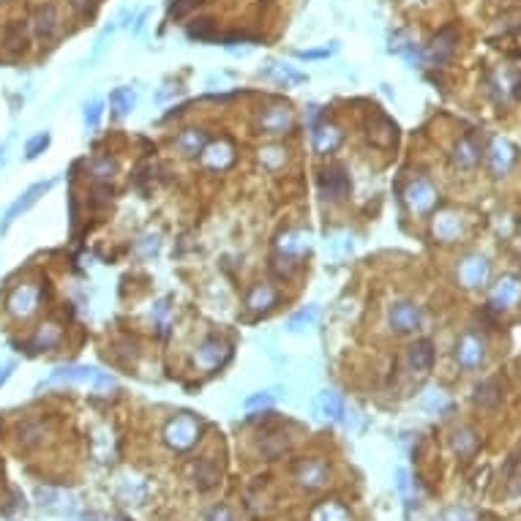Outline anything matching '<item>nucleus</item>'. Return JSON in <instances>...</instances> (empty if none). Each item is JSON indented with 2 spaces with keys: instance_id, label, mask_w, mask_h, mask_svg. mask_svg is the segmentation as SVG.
<instances>
[{
  "instance_id": "4c0bfd02",
  "label": "nucleus",
  "mask_w": 521,
  "mask_h": 521,
  "mask_svg": "<svg viewBox=\"0 0 521 521\" xmlns=\"http://www.w3.org/2000/svg\"><path fill=\"white\" fill-rule=\"evenodd\" d=\"M330 55V49H311V52H298V58H328Z\"/></svg>"
},
{
  "instance_id": "7c9ffc66",
  "label": "nucleus",
  "mask_w": 521,
  "mask_h": 521,
  "mask_svg": "<svg viewBox=\"0 0 521 521\" xmlns=\"http://www.w3.org/2000/svg\"><path fill=\"white\" fill-rule=\"evenodd\" d=\"M300 477H303V483H308V486H320L322 477H325V470H322V464L308 461L306 467L300 470Z\"/></svg>"
},
{
  "instance_id": "cd10ccee",
  "label": "nucleus",
  "mask_w": 521,
  "mask_h": 521,
  "mask_svg": "<svg viewBox=\"0 0 521 521\" xmlns=\"http://www.w3.org/2000/svg\"><path fill=\"white\" fill-rule=\"evenodd\" d=\"M308 246V235H303V232H290L287 238H281V251L284 254H300L303 248Z\"/></svg>"
},
{
  "instance_id": "6e6552de",
  "label": "nucleus",
  "mask_w": 521,
  "mask_h": 521,
  "mask_svg": "<svg viewBox=\"0 0 521 521\" xmlns=\"http://www.w3.org/2000/svg\"><path fill=\"white\" fill-rule=\"evenodd\" d=\"M98 383V385H112L107 374H98L96 368L91 366H74V368H58L52 377H49V383Z\"/></svg>"
},
{
  "instance_id": "39448f33",
  "label": "nucleus",
  "mask_w": 521,
  "mask_h": 521,
  "mask_svg": "<svg viewBox=\"0 0 521 521\" xmlns=\"http://www.w3.org/2000/svg\"><path fill=\"white\" fill-rule=\"evenodd\" d=\"M322 194H325V200L333 202L344 200L350 194V178H347V172L338 164H330L322 172Z\"/></svg>"
},
{
  "instance_id": "b1692460",
  "label": "nucleus",
  "mask_w": 521,
  "mask_h": 521,
  "mask_svg": "<svg viewBox=\"0 0 521 521\" xmlns=\"http://www.w3.org/2000/svg\"><path fill=\"white\" fill-rule=\"evenodd\" d=\"M317 407H320L322 418H330V420H336V418L344 415V404H341L336 390H322L320 399H317Z\"/></svg>"
},
{
  "instance_id": "f3484780",
  "label": "nucleus",
  "mask_w": 521,
  "mask_h": 521,
  "mask_svg": "<svg viewBox=\"0 0 521 521\" xmlns=\"http://www.w3.org/2000/svg\"><path fill=\"white\" fill-rule=\"evenodd\" d=\"M178 148H181V153L183 156H197L205 151V145H208V134L200 131V128H186L178 134Z\"/></svg>"
},
{
  "instance_id": "4468645a",
  "label": "nucleus",
  "mask_w": 521,
  "mask_h": 521,
  "mask_svg": "<svg viewBox=\"0 0 521 521\" xmlns=\"http://www.w3.org/2000/svg\"><path fill=\"white\" fill-rule=\"evenodd\" d=\"M9 306H11V311L19 314V317H28V314H33V308L39 306V292L33 290L31 284H22V287L14 290V295L9 298Z\"/></svg>"
},
{
  "instance_id": "412c9836",
  "label": "nucleus",
  "mask_w": 521,
  "mask_h": 521,
  "mask_svg": "<svg viewBox=\"0 0 521 521\" xmlns=\"http://www.w3.org/2000/svg\"><path fill=\"white\" fill-rule=\"evenodd\" d=\"M338 142H341V134H338L336 126H328V123H322V126H314V148L322 151V153H328V151H333Z\"/></svg>"
},
{
  "instance_id": "aec40b11",
  "label": "nucleus",
  "mask_w": 521,
  "mask_h": 521,
  "mask_svg": "<svg viewBox=\"0 0 521 521\" xmlns=\"http://www.w3.org/2000/svg\"><path fill=\"white\" fill-rule=\"evenodd\" d=\"M290 126H292L290 109L273 107V109H268V112L262 115V128H265V131H270V134H278V131H287Z\"/></svg>"
},
{
  "instance_id": "5701e85b",
  "label": "nucleus",
  "mask_w": 521,
  "mask_h": 521,
  "mask_svg": "<svg viewBox=\"0 0 521 521\" xmlns=\"http://www.w3.org/2000/svg\"><path fill=\"white\" fill-rule=\"evenodd\" d=\"M453 161H456L461 169H472V167H475L477 161H480V151L475 148V142H472V139H461L459 145H456Z\"/></svg>"
},
{
  "instance_id": "dca6fc26",
  "label": "nucleus",
  "mask_w": 521,
  "mask_h": 521,
  "mask_svg": "<svg viewBox=\"0 0 521 521\" xmlns=\"http://www.w3.org/2000/svg\"><path fill=\"white\" fill-rule=\"evenodd\" d=\"M489 164H491V169H494L497 175H502V172H507V169H510V164H513V148L507 145L505 139H494V142H491Z\"/></svg>"
},
{
  "instance_id": "0eeeda50",
  "label": "nucleus",
  "mask_w": 521,
  "mask_h": 521,
  "mask_svg": "<svg viewBox=\"0 0 521 521\" xmlns=\"http://www.w3.org/2000/svg\"><path fill=\"white\" fill-rule=\"evenodd\" d=\"M164 434H167V442L172 445V447H178V450H186L188 445L197 440V423H194L191 418L181 415V418H175V420L169 423Z\"/></svg>"
},
{
  "instance_id": "4be33fe9",
  "label": "nucleus",
  "mask_w": 521,
  "mask_h": 521,
  "mask_svg": "<svg viewBox=\"0 0 521 521\" xmlns=\"http://www.w3.org/2000/svg\"><path fill=\"white\" fill-rule=\"evenodd\" d=\"M224 355H227V347L218 338H208L200 347V353H197V360H200L202 366H218Z\"/></svg>"
},
{
  "instance_id": "2f4dec72",
  "label": "nucleus",
  "mask_w": 521,
  "mask_h": 521,
  "mask_svg": "<svg viewBox=\"0 0 521 521\" xmlns=\"http://www.w3.org/2000/svg\"><path fill=\"white\" fill-rule=\"evenodd\" d=\"M46 145H49V134H36V137L31 139V142H28V148H25V156H28V158H36V156L39 153H44V148Z\"/></svg>"
},
{
  "instance_id": "72a5a7b5",
  "label": "nucleus",
  "mask_w": 521,
  "mask_h": 521,
  "mask_svg": "<svg viewBox=\"0 0 521 521\" xmlns=\"http://www.w3.org/2000/svg\"><path fill=\"white\" fill-rule=\"evenodd\" d=\"M276 401L273 393H257V396H248L246 399V410H257V407H270Z\"/></svg>"
},
{
  "instance_id": "f257e3e1",
  "label": "nucleus",
  "mask_w": 521,
  "mask_h": 521,
  "mask_svg": "<svg viewBox=\"0 0 521 521\" xmlns=\"http://www.w3.org/2000/svg\"><path fill=\"white\" fill-rule=\"evenodd\" d=\"M486 360V341L475 333H464L456 344V363L467 371L477 368L480 363Z\"/></svg>"
},
{
  "instance_id": "bb28decb",
  "label": "nucleus",
  "mask_w": 521,
  "mask_h": 521,
  "mask_svg": "<svg viewBox=\"0 0 521 521\" xmlns=\"http://www.w3.org/2000/svg\"><path fill=\"white\" fill-rule=\"evenodd\" d=\"M109 104L115 107V112H118V115H126L128 109L134 107V93H131V88H118V91H112V96H109Z\"/></svg>"
},
{
  "instance_id": "58836bf2",
  "label": "nucleus",
  "mask_w": 521,
  "mask_h": 521,
  "mask_svg": "<svg viewBox=\"0 0 521 521\" xmlns=\"http://www.w3.org/2000/svg\"><path fill=\"white\" fill-rule=\"evenodd\" d=\"M71 6H74V11H79V14H85L88 11V6H91V0H69Z\"/></svg>"
},
{
  "instance_id": "2eb2a0df",
  "label": "nucleus",
  "mask_w": 521,
  "mask_h": 521,
  "mask_svg": "<svg viewBox=\"0 0 521 521\" xmlns=\"http://www.w3.org/2000/svg\"><path fill=\"white\" fill-rule=\"evenodd\" d=\"M502 401V385L497 377H491V380H483V383L475 388V404L477 407H483V410H491V407H497Z\"/></svg>"
},
{
  "instance_id": "e433bc0d",
  "label": "nucleus",
  "mask_w": 521,
  "mask_h": 521,
  "mask_svg": "<svg viewBox=\"0 0 521 521\" xmlns=\"http://www.w3.org/2000/svg\"><path fill=\"white\" fill-rule=\"evenodd\" d=\"M208 521H232V513L224 505H218L208 513Z\"/></svg>"
},
{
  "instance_id": "1a4fd4ad",
  "label": "nucleus",
  "mask_w": 521,
  "mask_h": 521,
  "mask_svg": "<svg viewBox=\"0 0 521 521\" xmlns=\"http://www.w3.org/2000/svg\"><path fill=\"white\" fill-rule=\"evenodd\" d=\"M459 278L464 287H483L489 281V262L486 257H467L459 268Z\"/></svg>"
},
{
  "instance_id": "a211bd4d",
  "label": "nucleus",
  "mask_w": 521,
  "mask_h": 521,
  "mask_svg": "<svg viewBox=\"0 0 521 521\" xmlns=\"http://www.w3.org/2000/svg\"><path fill=\"white\" fill-rule=\"evenodd\" d=\"M431 363H434V344L429 338H420L410 347V366L415 371H429Z\"/></svg>"
},
{
  "instance_id": "6ab92c4d",
  "label": "nucleus",
  "mask_w": 521,
  "mask_h": 521,
  "mask_svg": "<svg viewBox=\"0 0 521 521\" xmlns=\"http://www.w3.org/2000/svg\"><path fill=\"white\" fill-rule=\"evenodd\" d=\"M218 475H221V470H218V464L213 459H202L197 467H194V483H197V489L208 491L213 489L216 483H218Z\"/></svg>"
},
{
  "instance_id": "9b49d317",
  "label": "nucleus",
  "mask_w": 521,
  "mask_h": 521,
  "mask_svg": "<svg viewBox=\"0 0 521 521\" xmlns=\"http://www.w3.org/2000/svg\"><path fill=\"white\" fill-rule=\"evenodd\" d=\"M407 202L413 205V211L418 213H426L434 208V202H437V191H434V186L429 181H423V178H418L410 188H407Z\"/></svg>"
},
{
  "instance_id": "423d86ee",
  "label": "nucleus",
  "mask_w": 521,
  "mask_h": 521,
  "mask_svg": "<svg viewBox=\"0 0 521 521\" xmlns=\"http://www.w3.org/2000/svg\"><path fill=\"white\" fill-rule=\"evenodd\" d=\"M31 28H33V36L39 39V41H52L55 39V33H58V11H55V6H39L36 11H33V19H31Z\"/></svg>"
},
{
  "instance_id": "473e14b6",
  "label": "nucleus",
  "mask_w": 521,
  "mask_h": 521,
  "mask_svg": "<svg viewBox=\"0 0 521 521\" xmlns=\"http://www.w3.org/2000/svg\"><path fill=\"white\" fill-rule=\"evenodd\" d=\"M188 36L191 39H213V22L211 19H200L197 25L188 28Z\"/></svg>"
},
{
  "instance_id": "c85d7f7f",
  "label": "nucleus",
  "mask_w": 521,
  "mask_h": 521,
  "mask_svg": "<svg viewBox=\"0 0 521 521\" xmlns=\"http://www.w3.org/2000/svg\"><path fill=\"white\" fill-rule=\"evenodd\" d=\"M453 445H456V450H459L461 456H470L472 450L477 447V440H475V434L470 429H461V431H456V440H453Z\"/></svg>"
},
{
  "instance_id": "9d476101",
  "label": "nucleus",
  "mask_w": 521,
  "mask_h": 521,
  "mask_svg": "<svg viewBox=\"0 0 521 521\" xmlns=\"http://www.w3.org/2000/svg\"><path fill=\"white\" fill-rule=\"evenodd\" d=\"M368 139L374 142V145H393L396 142V126L393 121H388L383 112H371L368 115Z\"/></svg>"
},
{
  "instance_id": "393cba45",
  "label": "nucleus",
  "mask_w": 521,
  "mask_h": 521,
  "mask_svg": "<svg viewBox=\"0 0 521 521\" xmlns=\"http://www.w3.org/2000/svg\"><path fill=\"white\" fill-rule=\"evenodd\" d=\"M434 232H437V238H442V241H453V238H459V232H461L459 218H456L453 213L440 216V218L434 221Z\"/></svg>"
},
{
  "instance_id": "c756f323",
  "label": "nucleus",
  "mask_w": 521,
  "mask_h": 521,
  "mask_svg": "<svg viewBox=\"0 0 521 521\" xmlns=\"http://www.w3.org/2000/svg\"><path fill=\"white\" fill-rule=\"evenodd\" d=\"M273 300H276V295H273L270 287H257V290L251 292V298H248V306L251 308H268Z\"/></svg>"
},
{
  "instance_id": "f704fd0d",
  "label": "nucleus",
  "mask_w": 521,
  "mask_h": 521,
  "mask_svg": "<svg viewBox=\"0 0 521 521\" xmlns=\"http://www.w3.org/2000/svg\"><path fill=\"white\" fill-rule=\"evenodd\" d=\"M197 6H200V0H178V3H175V6H172V19H183L186 14H188V11H191V9H197Z\"/></svg>"
},
{
  "instance_id": "c9c22d12",
  "label": "nucleus",
  "mask_w": 521,
  "mask_h": 521,
  "mask_svg": "<svg viewBox=\"0 0 521 521\" xmlns=\"http://www.w3.org/2000/svg\"><path fill=\"white\" fill-rule=\"evenodd\" d=\"M98 121H101V101H91L85 107V123H88V128H96Z\"/></svg>"
},
{
  "instance_id": "7ed1b4c3",
  "label": "nucleus",
  "mask_w": 521,
  "mask_h": 521,
  "mask_svg": "<svg viewBox=\"0 0 521 521\" xmlns=\"http://www.w3.org/2000/svg\"><path fill=\"white\" fill-rule=\"evenodd\" d=\"M456 44H459V31L453 28V25H447V28H442V31L434 36V41L429 44V61L431 63H447L450 58H453V52H456Z\"/></svg>"
},
{
  "instance_id": "20e7f679",
  "label": "nucleus",
  "mask_w": 521,
  "mask_h": 521,
  "mask_svg": "<svg viewBox=\"0 0 521 521\" xmlns=\"http://www.w3.org/2000/svg\"><path fill=\"white\" fill-rule=\"evenodd\" d=\"M388 320H390V328L393 330H399V333H407V330H415V328H420V320H423V314H420V308L410 303V300H401V303H393L390 306V314H388Z\"/></svg>"
},
{
  "instance_id": "f8f14e48",
  "label": "nucleus",
  "mask_w": 521,
  "mask_h": 521,
  "mask_svg": "<svg viewBox=\"0 0 521 521\" xmlns=\"http://www.w3.org/2000/svg\"><path fill=\"white\" fill-rule=\"evenodd\" d=\"M3 44H6V52H11V55H22V52H28V44H31L28 22H22V19H11V22L6 25Z\"/></svg>"
},
{
  "instance_id": "f03ea898",
  "label": "nucleus",
  "mask_w": 521,
  "mask_h": 521,
  "mask_svg": "<svg viewBox=\"0 0 521 521\" xmlns=\"http://www.w3.org/2000/svg\"><path fill=\"white\" fill-rule=\"evenodd\" d=\"M519 300H521V278L519 276H502L497 284H494L491 298H489L491 308H497V311L513 308Z\"/></svg>"
},
{
  "instance_id": "a878e982",
  "label": "nucleus",
  "mask_w": 521,
  "mask_h": 521,
  "mask_svg": "<svg viewBox=\"0 0 521 521\" xmlns=\"http://www.w3.org/2000/svg\"><path fill=\"white\" fill-rule=\"evenodd\" d=\"M317 314H320V308L317 306H306V308H300L298 314H292L290 317V330H303V328H311L314 322H317Z\"/></svg>"
},
{
  "instance_id": "ddd939ff",
  "label": "nucleus",
  "mask_w": 521,
  "mask_h": 521,
  "mask_svg": "<svg viewBox=\"0 0 521 521\" xmlns=\"http://www.w3.org/2000/svg\"><path fill=\"white\" fill-rule=\"evenodd\" d=\"M49 188H52V183H36V186H31V188H28V191H25V194H22V197H19V200H16L14 205H11V208H9V213H6V221H3V227H9V224L14 221L16 216L25 213V211H28L31 205H36V202H39V197H41V194H46Z\"/></svg>"
}]
</instances>
